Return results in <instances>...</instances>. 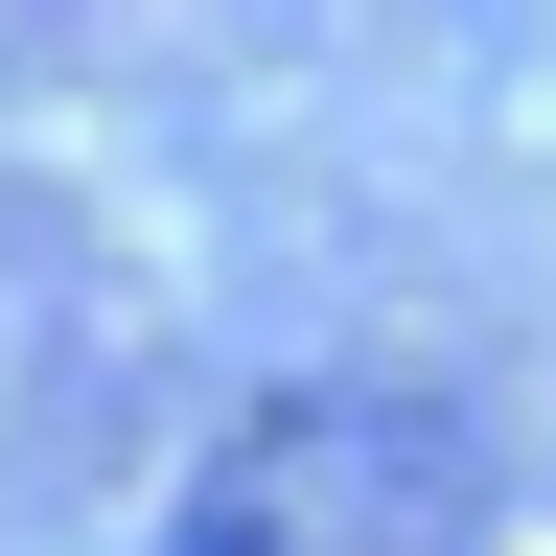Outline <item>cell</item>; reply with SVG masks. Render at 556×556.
<instances>
[{
	"instance_id": "cell-1",
	"label": "cell",
	"mask_w": 556,
	"mask_h": 556,
	"mask_svg": "<svg viewBox=\"0 0 556 556\" xmlns=\"http://www.w3.org/2000/svg\"><path fill=\"white\" fill-rule=\"evenodd\" d=\"M464 533H486V441L417 371H278L163 510V556H464Z\"/></svg>"
}]
</instances>
